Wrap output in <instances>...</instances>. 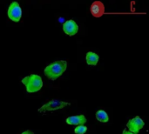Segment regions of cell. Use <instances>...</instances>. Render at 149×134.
I'll list each match as a JSON object with an SVG mask.
<instances>
[{
	"label": "cell",
	"mask_w": 149,
	"mask_h": 134,
	"mask_svg": "<svg viewBox=\"0 0 149 134\" xmlns=\"http://www.w3.org/2000/svg\"><path fill=\"white\" fill-rule=\"evenodd\" d=\"M67 62L65 60H58L52 63L45 68L44 73L48 79L53 81L58 78L66 70Z\"/></svg>",
	"instance_id": "6da1fadb"
},
{
	"label": "cell",
	"mask_w": 149,
	"mask_h": 134,
	"mask_svg": "<svg viewBox=\"0 0 149 134\" xmlns=\"http://www.w3.org/2000/svg\"><path fill=\"white\" fill-rule=\"evenodd\" d=\"M21 82L25 86L26 91L31 93L38 92L43 87V80L41 77L37 74H31L27 77H24Z\"/></svg>",
	"instance_id": "7a4b0ae2"
},
{
	"label": "cell",
	"mask_w": 149,
	"mask_h": 134,
	"mask_svg": "<svg viewBox=\"0 0 149 134\" xmlns=\"http://www.w3.org/2000/svg\"><path fill=\"white\" fill-rule=\"evenodd\" d=\"M70 105L71 104L69 102H65V101H61V100H58V99H52V100L48 101L46 104L43 105L38 109V112L40 113H45V112H53V111L63 109L65 106H70Z\"/></svg>",
	"instance_id": "3957f363"
},
{
	"label": "cell",
	"mask_w": 149,
	"mask_h": 134,
	"mask_svg": "<svg viewBox=\"0 0 149 134\" xmlns=\"http://www.w3.org/2000/svg\"><path fill=\"white\" fill-rule=\"evenodd\" d=\"M9 18L13 22H19V20L22 17V9L19 5V3L16 1L11 2L7 11Z\"/></svg>",
	"instance_id": "277c9868"
},
{
	"label": "cell",
	"mask_w": 149,
	"mask_h": 134,
	"mask_svg": "<svg viewBox=\"0 0 149 134\" xmlns=\"http://www.w3.org/2000/svg\"><path fill=\"white\" fill-rule=\"evenodd\" d=\"M144 126L145 123L140 116H136L134 119H131L130 120H128L127 124V127L128 128V131L134 134L139 133V132L144 127Z\"/></svg>",
	"instance_id": "5b68a950"
},
{
	"label": "cell",
	"mask_w": 149,
	"mask_h": 134,
	"mask_svg": "<svg viewBox=\"0 0 149 134\" xmlns=\"http://www.w3.org/2000/svg\"><path fill=\"white\" fill-rule=\"evenodd\" d=\"M63 31L66 35L72 37L77 34L79 31V25L74 20L69 19L63 24Z\"/></svg>",
	"instance_id": "8992f818"
},
{
	"label": "cell",
	"mask_w": 149,
	"mask_h": 134,
	"mask_svg": "<svg viewBox=\"0 0 149 134\" xmlns=\"http://www.w3.org/2000/svg\"><path fill=\"white\" fill-rule=\"evenodd\" d=\"M90 11L93 17H100L105 14V5L100 1H94L90 7Z\"/></svg>",
	"instance_id": "52a82bcc"
},
{
	"label": "cell",
	"mask_w": 149,
	"mask_h": 134,
	"mask_svg": "<svg viewBox=\"0 0 149 134\" xmlns=\"http://www.w3.org/2000/svg\"><path fill=\"white\" fill-rule=\"evenodd\" d=\"M86 122V119L84 115L71 116L66 119V123L71 126H84Z\"/></svg>",
	"instance_id": "ba28073f"
},
{
	"label": "cell",
	"mask_w": 149,
	"mask_h": 134,
	"mask_svg": "<svg viewBox=\"0 0 149 134\" xmlns=\"http://www.w3.org/2000/svg\"><path fill=\"white\" fill-rule=\"evenodd\" d=\"M86 63L89 65H96L99 62L100 57L97 53L93 52V51H88L86 56Z\"/></svg>",
	"instance_id": "9c48e42d"
},
{
	"label": "cell",
	"mask_w": 149,
	"mask_h": 134,
	"mask_svg": "<svg viewBox=\"0 0 149 134\" xmlns=\"http://www.w3.org/2000/svg\"><path fill=\"white\" fill-rule=\"evenodd\" d=\"M96 119L98 121L102 123H107L109 121V116L104 110H99L96 112Z\"/></svg>",
	"instance_id": "30bf717a"
},
{
	"label": "cell",
	"mask_w": 149,
	"mask_h": 134,
	"mask_svg": "<svg viewBox=\"0 0 149 134\" xmlns=\"http://www.w3.org/2000/svg\"><path fill=\"white\" fill-rule=\"evenodd\" d=\"M87 132V127L86 126H79L74 129V133L76 134H85Z\"/></svg>",
	"instance_id": "8fae6325"
},
{
	"label": "cell",
	"mask_w": 149,
	"mask_h": 134,
	"mask_svg": "<svg viewBox=\"0 0 149 134\" xmlns=\"http://www.w3.org/2000/svg\"><path fill=\"white\" fill-rule=\"evenodd\" d=\"M21 134H34L31 130H27V131H25V132H24V133H22Z\"/></svg>",
	"instance_id": "7c38bea8"
},
{
	"label": "cell",
	"mask_w": 149,
	"mask_h": 134,
	"mask_svg": "<svg viewBox=\"0 0 149 134\" xmlns=\"http://www.w3.org/2000/svg\"><path fill=\"white\" fill-rule=\"evenodd\" d=\"M121 134H134V133H130L129 131H127V129H125L124 131H123V133Z\"/></svg>",
	"instance_id": "4fadbf2b"
}]
</instances>
